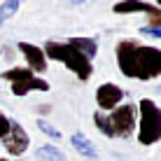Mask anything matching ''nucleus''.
Returning <instances> with one entry per match:
<instances>
[{
    "label": "nucleus",
    "mask_w": 161,
    "mask_h": 161,
    "mask_svg": "<svg viewBox=\"0 0 161 161\" xmlns=\"http://www.w3.org/2000/svg\"><path fill=\"white\" fill-rule=\"evenodd\" d=\"M108 121H110V129H112V138H131L138 126V108L133 103L117 105L108 114Z\"/></svg>",
    "instance_id": "obj_5"
},
{
    "label": "nucleus",
    "mask_w": 161,
    "mask_h": 161,
    "mask_svg": "<svg viewBox=\"0 0 161 161\" xmlns=\"http://www.w3.org/2000/svg\"><path fill=\"white\" fill-rule=\"evenodd\" d=\"M121 98H124V89L112 84V82L101 84L98 91H96V103H98V108H101V112H112L121 103Z\"/></svg>",
    "instance_id": "obj_8"
},
{
    "label": "nucleus",
    "mask_w": 161,
    "mask_h": 161,
    "mask_svg": "<svg viewBox=\"0 0 161 161\" xmlns=\"http://www.w3.org/2000/svg\"><path fill=\"white\" fill-rule=\"evenodd\" d=\"M70 142H73V147L77 149V154H82V157H86V159H96V157H98V152H96V147H93V142L89 140L84 133H73Z\"/></svg>",
    "instance_id": "obj_10"
},
{
    "label": "nucleus",
    "mask_w": 161,
    "mask_h": 161,
    "mask_svg": "<svg viewBox=\"0 0 161 161\" xmlns=\"http://www.w3.org/2000/svg\"><path fill=\"white\" fill-rule=\"evenodd\" d=\"M114 14H138L147 16V28H161V7L147 3V0H119L112 5Z\"/></svg>",
    "instance_id": "obj_6"
},
{
    "label": "nucleus",
    "mask_w": 161,
    "mask_h": 161,
    "mask_svg": "<svg viewBox=\"0 0 161 161\" xmlns=\"http://www.w3.org/2000/svg\"><path fill=\"white\" fill-rule=\"evenodd\" d=\"M7 131H9V117L5 112H0V140L7 136Z\"/></svg>",
    "instance_id": "obj_16"
},
{
    "label": "nucleus",
    "mask_w": 161,
    "mask_h": 161,
    "mask_svg": "<svg viewBox=\"0 0 161 161\" xmlns=\"http://www.w3.org/2000/svg\"><path fill=\"white\" fill-rule=\"evenodd\" d=\"M37 129H40L47 138H52V140H61V131L54 124H49L47 119H37Z\"/></svg>",
    "instance_id": "obj_15"
},
{
    "label": "nucleus",
    "mask_w": 161,
    "mask_h": 161,
    "mask_svg": "<svg viewBox=\"0 0 161 161\" xmlns=\"http://www.w3.org/2000/svg\"><path fill=\"white\" fill-rule=\"evenodd\" d=\"M3 80H7L9 84H12V93H14V96H21V98L28 96L31 91H49V82L40 80L33 70L21 68V65L5 70Z\"/></svg>",
    "instance_id": "obj_4"
},
{
    "label": "nucleus",
    "mask_w": 161,
    "mask_h": 161,
    "mask_svg": "<svg viewBox=\"0 0 161 161\" xmlns=\"http://www.w3.org/2000/svg\"><path fill=\"white\" fill-rule=\"evenodd\" d=\"M117 65L121 75L129 80L149 82L161 77V49L138 40H119L117 44Z\"/></svg>",
    "instance_id": "obj_1"
},
{
    "label": "nucleus",
    "mask_w": 161,
    "mask_h": 161,
    "mask_svg": "<svg viewBox=\"0 0 161 161\" xmlns=\"http://www.w3.org/2000/svg\"><path fill=\"white\" fill-rule=\"evenodd\" d=\"M159 93H161V86H159Z\"/></svg>",
    "instance_id": "obj_21"
},
{
    "label": "nucleus",
    "mask_w": 161,
    "mask_h": 161,
    "mask_svg": "<svg viewBox=\"0 0 161 161\" xmlns=\"http://www.w3.org/2000/svg\"><path fill=\"white\" fill-rule=\"evenodd\" d=\"M0 161H7V159H0Z\"/></svg>",
    "instance_id": "obj_20"
},
{
    "label": "nucleus",
    "mask_w": 161,
    "mask_h": 161,
    "mask_svg": "<svg viewBox=\"0 0 161 161\" xmlns=\"http://www.w3.org/2000/svg\"><path fill=\"white\" fill-rule=\"evenodd\" d=\"M93 124H96V129L103 133V136L112 138V129H110V121H108V114L105 112H93Z\"/></svg>",
    "instance_id": "obj_14"
},
{
    "label": "nucleus",
    "mask_w": 161,
    "mask_h": 161,
    "mask_svg": "<svg viewBox=\"0 0 161 161\" xmlns=\"http://www.w3.org/2000/svg\"><path fill=\"white\" fill-rule=\"evenodd\" d=\"M157 7H161V0H157Z\"/></svg>",
    "instance_id": "obj_19"
},
{
    "label": "nucleus",
    "mask_w": 161,
    "mask_h": 161,
    "mask_svg": "<svg viewBox=\"0 0 161 161\" xmlns=\"http://www.w3.org/2000/svg\"><path fill=\"white\" fill-rule=\"evenodd\" d=\"M138 108V142L140 145H157L161 140V108L152 98H142Z\"/></svg>",
    "instance_id": "obj_3"
},
{
    "label": "nucleus",
    "mask_w": 161,
    "mask_h": 161,
    "mask_svg": "<svg viewBox=\"0 0 161 161\" xmlns=\"http://www.w3.org/2000/svg\"><path fill=\"white\" fill-rule=\"evenodd\" d=\"M68 3H70V5H84L86 0H68Z\"/></svg>",
    "instance_id": "obj_18"
},
{
    "label": "nucleus",
    "mask_w": 161,
    "mask_h": 161,
    "mask_svg": "<svg viewBox=\"0 0 161 161\" xmlns=\"http://www.w3.org/2000/svg\"><path fill=\"white\" fill-rule=\"evenodd\" d=\"M19 7H21V0H3V5H0V28L19 12Z\"/></svg>",
    "instance_id": "obj_12"
},
{
    "label": "nucleus",
    "mask_w": 161,
    "mask_h": 161,
    "mask_svg": "<svg viewBox=\"0 0 161 161\" xmlns=\"http://www.w3.org/2000/svg\"><path fill=\"white\" fill-rule=\"evenodd\" d=\"M3 147L7 149V154H12V157H21V154H26V152H28V147H31L28 131H26L19 121L9 119V131H7V136L3 138Z\"/></svg>",
    "instance_id": "obj_7"
},
{
    "label": "nucleus",
    "mask_w": 161,
    "mask_h": 161,
    "mask_svg": "<svg viewBox=\"0 0 161 161\" xmlns=\"http://www.w3.org/2000/svg\"><path fill=\"white\" fill-rule=\"evenodd\" d=\"M42 52H44V56H47V58L61 61V63H63L70 73L77 75V80H82V82H89V80H91V73H93L91 61H89L77 47H73L68 40H65V42L47 40V42H44V47H42Z\"/></svg>",
    "instance_id": "obj_2"
},
{
    "label": "nucleus",
    "mask_w": 161,
    "mask_h": 161,
    "mask_svg": "<svg viewBox=\"0 0 161 161\" xmlns=\"http://www.w3.org/2000/svg\"><path fill=\"white\" fill-rule=\"evenodd\" d=\"M140 33H142V35H152V37H159V40H161V28H147V26H142Z\"/></svg>",
    "instance_id": "obj_17"
},
{
    "label": "nucleus",
    "mask_w": 161,
    "mask_h": 161,
    "mask_svg": "<svg viewBox=\"0 0 161 161\" xmlns=\"http://www.w3.org/2000/svg\"><path fill=\"white\" fill-rule=\"evenodd\" d=\"M19 52L24 54L26 63H28V70L33 73H44L47 70V56L37 44H31V42H19Z\"/></svg>",
    "instance_id": "obj_9"
},
{
    "label": "nucleus",
    "mask_w": 161,
    "mask_h": 161,
    "mask_svg": "<svg viewBox=\"0 0 161 161\" xmlns=\"http://www.w3.org/2000/svg\"><path fill=\"white\" fill-rule=\"evenodd\" d=\"M73 47H77L82 54L89 58V61H93L96 58V54H98V42H96V37H70L68 40Z\"/></svg>",
    "instance_id": "obj_11"
},
{
    "label": "nucleus",
    "mask_w": 161,
    "mask_h": 161,
    "mask_svg": "<svg viewBox=\"0 0 161 161\" xmlns=\"http://www.w3.org/2000/svg\"><path fill=\"white\" fill-rule=\"evenodd\" d=\"M37 157H40L42 161H68V157H65L58 147H54V145H42L40 149H37Z\"/></svg>",
    "instance_id": "obj_13"
}]
</instances>
